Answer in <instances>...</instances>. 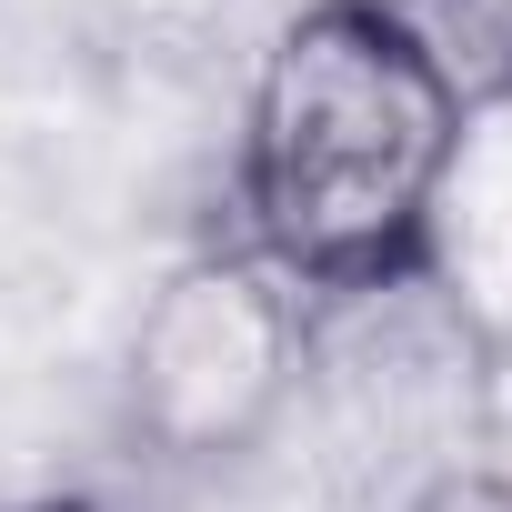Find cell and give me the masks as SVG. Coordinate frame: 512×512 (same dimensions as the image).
<instances>
[{
  "instance_id": "6da1fadb",
  "label": "cell",
  "mask_w": 512,
  "mask_h": 512,
  "mask_svg": "<svg viewBox=\"0 0 512 512\" xmlns=\"http://www.w3.org/2000/svg\"><path fill=\"white\" fill-rule=\"evenodd\" d=\"M472 101L362 0L312 11L262 51L231 151L241 251L272 262L312 312L412 292L462 171Z\"/></svg>"
},
{
  "instance_id": "7a4b0ae2",
  "label": "cell",
  "mask_w": 512,
  "mask_h": 512,
  "mask_svg": "<svg viewBox=\"0 0 512 512\" xmlns=\"http://www.w3.org/2000/svg\"><path fill=\"white\" fill-rule=\"evenodd\" d=\"M312 362V302L241 241L181 262L131 332V432L171 462H221L262 432Z\"/></svg>"
},
{
  "instance_id": "3957f363",
  "label": "cell",
  "mask_w": 512,
  "mask_h": 512,
  "mask_svg": "<svg viewBox=\"0 0 512 512\" xmlns=\"http://www.w3.org/2000/svg\"><path fill=\"white\" fill-rule=\"evenodd\" d=\"M372 21H392L472 111L512 101V0H362Z\"/></svg>"
},
{
  "instance_id": "277c9868",
  "label": "cell",
  "mask_w": 512,
  "mask_h": 512,
  "mask_svg": "<svg viewBox=\"0 0 512 512\" xmlns=\"http://www.w3.org/2000/svg\"><path fill=\"white\" fill-rule=\"evenodd\" d=\"M412 512H512V492H502V482H442V492H422Z\"/></svg>"
},
{
  "instance_id": "5b68a950",
  "label": "cell",
  "mask_w": 512,
  "mask_h": 512,
  "mask_svg": "<svg viewBox=\"0 0 512 512\" xmlns=\"http://www.w3.org/2000/svg\"><path fill=\"white\" fill-rule=\"evenodd\" d=\"M21 512H101V502H81V492H51V502H21Z\"/></svg>"
}]
</instances>
